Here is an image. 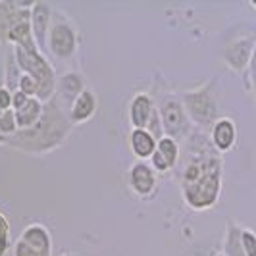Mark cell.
I'll use <instances>...</instances> for the list:
<instances>
[{
  "label": "cell",
  "mask_w": 256,
  "mask_h": 256,
  "mask_svg": "<svg viewBox=\"0 0 256 256\" xmlns=\"http://www.w3.org/2000/svg\"><path fill=\"white\" fill-rule=\"evenodd\" d=\"M74 124L70 116L62 108L58 96L44 102V112L37 124L29 129L18 131L14 137L8 139V146L31 156H42L60 146H64L68 137L72 135Z\"/></svg>",
  "instance_id": "1"
},
{
  "label": "cell",
  "mask_w": 256,
  "mask_h": 256,
  "mask_svg": "<svg viewBox=\"0 0 256 256\" xmlns=\"http://www.w3.org/2000/svg\"><path fill=\"white\" fill-rule=\"evenodd\" d=\"M222 156L214 148L198 154L191 160L181 181V192L185 204L194 212H204L218 204L222 194Z\"/></svg>",
  "instance_id": "2"
},
{
  "label": "cell",
  "mask_w": 256,
  "mask_h": 256,
  "mask_svg": "<svg viewBox=\"0 0 256 256\" xmlns=\"http://www.w3.org/2000/svg\"><path fill=\"white\" fill-rule=\"evenodd\" d=\"M12 48L22 74H27L37 81L38 100L48 102L50 98H54L56 89H58V79H56V72L48 62V58L44 56V52H40L37 44H31L27 48H22V46H12Z\"/></svg>",
  "instance_id": "3"
},
{
  "label": "cell",
  "mask_w": 256,
  "mask_h": 256,
  "mask_svg": "<svg viewBox=\"0 0 256 256\" xmlns=\"http://www.w3.org/2000/svg\"><path fill=\"white\" fill-rule=\"evenodd\" d=\"M181 104L191 124H196L198 128H212L220 114L218 92L214 87V81H206L200 87L183 92Z\"/></svg>",
  "instance_id": "4"
},
{
  "label": "cell",
  "mask_w": 256,
  "mask_h": 256,
  "mask_svg": "<svg viewBox=\"0 0 256 256\" xmlns=\"http://www.w3.org/2000/svg\"><path fill=\"white\" fill-rule=\"evenodd\" d=\"M156 110H158L166 137H172V139L178 141V139H183V137L189 135L191 120L185 112L181 100L174 98V96H166V98H162V102L156 106Z\"/></svg>",
  "instance_id": "5"
},
{
  "label": "cell",
  "mask_w": 256,
  "mask_h": 256,
  "mask_svg": "<svg viewBox=\"0 0 256 256\" xmlns=\"http://www.w3.org/2000/svg\"><path fill=\"white\" fill-rule=\"evenodd\" d=\"M46 46L58 60H72L77 52V29L66 18H56L52 22Z\"/></svg>",
  "instance_id": "6"
},
{
  "label": "cell",
  "mask_w": 256,
  "mask_h": 256,
  "mask_svg": "<svg viewBox=\"0 0 256 256\" xmlns=\"http://www.w3.org/2000/svg\"><path fill=\"white\" fill-rule=\"evenodd\" d=\"M254 48V37H239L228 44V48L224 50V60H226L228 68H231L233 72H244L250 66Z\"/></svg>",
  "instance_id": "7"
},
{
  "label": "cell",
  "mask_w": 256,
  "mask_h": 256,
  "mask_svg": "<svg viewBox=\"0 0 256 256\" xmlns=\"http://www.w3.org/2000/svg\"><path fill=\"white\" fill-rule=\"evenodd\" d=\"M210 142L218 154L230 152L237 144V126L231 118H218L210 129Z\"/></svg>",
  "instance_id": "8"
},
{
  "label": "cell",
  "mask_w": 256,
  "mask_h": 256,
  "mask_svg": "<svg viewBox=\"0 0 256 256\" xmlns=\"http://www.w3.org/2000/svg\"><path fill=\"white\" fill-rule=\"evenodd\" d=\"M52 26V8L48 2H35L31 10V31L40 52L46 46V38Z\"/></svg>",
  "instance_id": "9"
},
{
  "label": "cell",
  "mask_w": 256,
  "mask_h": 256,
  "mask_svg": "<svg viewBox=\"0 0 256 256\" xmlns=\"http://www.w3.org/2000/svg\"><path fill=\"white\" fill-rule=\"evenodd\" d=\"M85 89H87L85 77L81 76L79 72H66L64 76L60 77V81H58L56 96H58V100L62 104V108H64V110L68 108V112H70L72 104L76 102V98Z\"/></svg>",
  "instance_id": "10"
},
{
  "label": "cell",
  "mask_w": 256,
  "mask_h": 256,
  "mask_svg": "<svg viewBox=\"0 0 256 256\" xmlns=\"http://www.w3.org/2000/svg\"><path fill=\"white\" fill-rule=\"evenodd\" d=\"M129 187L139 196H148L156 189V172L146 162H135L129 170Z\"/></svg>",
  "instance_id": "11"
},
{
  "label": "cell",
  "mask_w": 256,
  "mask_h": 256,
  "mask_svg": "<svg viewBox=\"0 0 256 256\" xmlns=\"http://www.w3.org/2000/svg\"><path fill=\"white\" fill-rule=\"evenodd\" d=\"M156 104H154L152 96L146 92H137L131 102H129V122L133 129H146L150 124Z\"/></svg>",
  "instance_id": "12"
},
{
  "label": "cell",
  "mask_w": 256,
  "mask_h": 256,
  "mask_svg": "<svg viewBox=\"0 0 256 256\" xmlns=\"http://www.w3.org/2000/svg\"><path fill=\"white\" fill-rule=\"evenodd\" d=\"M18 239H20L22 243H26L27 246L35 248L40 254L52 256L50 231H48L46 226H42V224H29V226H26Z\"/></svg>",
  "instance_id": "13"
},
{
  "label": "cell",
  "mask_w": 256,
  "mask_h": 256,
  "mask_svg": "<svg viewBox=\"0 0 256 256\" xmlns=\"http://www.w3.org/2000/svg\"><path fill=\"white\" fill-rule=\"evenodd\" d=\"M96 108H98V100H96V94H94V90L92 89H87L83 90L79 96L76 98V102L72 104V108H70V122L74 124V126H81V124H87L89 120L94 118L96 114Z\"/></svg>",
  "instance_id": "14"
},
{
  "label": "cell",
  "mask_w": 256,
  "mask_h": 256,
  "mask_svg": "<svg viewBox=\"0 0 256 256\" xmlns=\"http://www.w3.org/2000/svg\"><path fill=\"white\" fill-rule=\"evenodd\" d=\"M152 170L154 172H168L176 168L180 160V144L172 137H162L156 144V152L152 154Z\"/></svg>",
  "instance_id": "15"
},
{
  "label": "cell",
  "mask_w": 256,
  "mask_h": 256,
  "mask_svg": "<svg viewBox=\"0 0 256 256\" xmlns=\"http://www.w3.org/2000/svg\"><path fill=\"white\" fill-rule=\"evenodd\" d=\"M156 144L158 141L150 135L148 129H131L129 146H131V152L135 154V158H139V162L152 158V154L156 152Z\"/></svg>",
  "instance_id": "16"
},
{
  "label": "cell",
  "mask_w": 256,
  "mask_h": 256,
  "mask_svg": "<svg viewBox=\"0 0 256 256\" xmlns=\"http://www.w3.org/2000/svg\"><path fill=\"white\" fill-rule=\"evenodd\" d=\"M42 112H44V102L38 100L37 96H29L24 106H20L18 110H14L16 124H18V131L33 128L38 120H40Z\"/></svg>",
  "instance_id": "17"
},
{
  "label": "cell",
  "mask_w": 256,
  "mask_h": 256,
  "mask_svg": "<svg viewBox=\"0 0 256 256\" xmlns=\"http://www.w3.org/2000/svg\"><path fill=\"white\" fill-rule=\"evenodd\" d=\"M241 233H243V228L237 222L230 220L226 226V237H224V254L226 256H244Z\"/></svg>",
  "instance_id": "18"
},
{
  "label": "cell",
  "mask_w": 256,
  "mask_h": 256,
  "mask_svg": "<svg viewBox=\"0 0 256 256\" xmlns=\"http://www.w3.org/2000/svg\"><path fill=\"white\" fill-rule=\"evenodd\" d=\"M22 76V70L16 62V56H14V48H8L6 52V68H4V87L8 90H18V81Z\"/></svg>",
  "instance_id": "19"
},
{
  "label": "cell",
  "mask_w": 256,
  "mask_h": 256,
  "mask_svg": "<svg viewBox=\"0 0 256 256\" xmlns=\"http://www.w3.org/2000/svg\"><path fill=\"white\" fill-rule=\"evenodd\" d=\"M12 235H10V222L4 212H0V256H6L12 248Z\"/></svg>",
  "instance_id": "20"
},
{
  "label": "cell",
  "mask_w": 256,
  "mask_h": 256,
  "mask_svg": "<svg viewBox=\"0 0 256 256\" xmlns=\"http://www.w3.org/2000/svg\"><path fill=\"white\" fill-rule=\"evenodd\" d=\"M18 133V124H16V116L14 110H6L0 116V135H4L6 139H10Z\"/></svg>",
  "instance_id": "21"
},
{
  "label": "cell",
  "mask_w": 256,
  "mask_h": 256,
  "mask_svg": "<svg viewBox=\"0 0 256 256\" xmlns=\"http://www.w3.org/2000/svg\"><path fill=\"white\" fill-rule=\"evenodd\" d=\"M241 244H243L244 256H256V231L250 228H243Z\"/></svg>",
  "instance_id": "22"
},
{
  "label": "cell",
  "mask_w": 256,
  "mask_h": 256,
  "mask_svg": "<svg viewBox=\"0 0 256 256\" xmlns=\"http://www.w3.org/2000/svg\"><path fill=\"white\" fill-rule=\"evenodd\" d=\"M18 90H22L27 96H37L38 94V85L37 81L27 74H22L20 76V81H18Z\"/></svg>",
  "instance_id": "23"
},
{
  "label": "cell",
  "mask_w": 256,
  "mask_h": 256,
  "mask_svg": "<svg viewBox=\"0 0 256 256\" xmlns=\"http://www.w3.org/2000/svg\"><path fill=\"white\" fill-rule=\"evenodd\" d=\"M14 256H44V254H40L35 248L27 246V244L22 243L20 239H16V243H14Z\"/></svg>",
  "instance_id": "24"
},
{
  "label": "cell",
  "mask_w": 256,
  "mask_h": 256,
  "mask_svg": "<svg viewBox=\"0 0 256 256\" xmlns=\"http://www.w3.org/2000/svg\"><path fill=\"white\" fill-rule=\"evenodd\" d=\"M12 110V90H8L6 87L0 89V112Z\"/></svg>",
  "instance_id": "25"
},
{
  "label": "cell",
  "mask_w": 256,
  "mask_h": 256,
  "mask_svg": "<svg viewBox=\"0 0 256 256\" xmlns=\"http://www.w3.org/2000/svg\"><path fill=\"white\" fill-rule=\"evenodd\" d=\"M27 94H24L22 90H14L12 92V110H18L20 106H24L27 102Z\"/></svg>",
  "instance_id": "26"
},
{
  "label": "cell",
  "mask_w": 256,
  "mask_h": 256,
  "mask_svg": "<svg viewBox=\"0 0 256 256\" xmlns=\"http://www.w3.org/2000/svg\"><path fill=\"white\" fill-rule=\"evenodd\" d=\"M250 74H252V81H254V87H256V48H254V54H252V60H250Z\"/></svg>",
  "instance_id": "27"
},
{
  "label": "cell",
  "mask_w": 256,
  "mask_h": 256,
  "mask_svg": "<svg viewBox=\"0 0 256 256\" xmlns=\"http://www.w3.org/2000/svg\"><path fill=\"white\" fill-rule=\"evenodd\" d=\"M2 144H8V139H6L4 135H0V146H2Z\"/></svg>",
  "instance_id": "28"
},
{
  "label": "cell",
  "mask_w": 256,
  "mask_h": 256,
  "mask_svg": "<svg viewBox=\"0 0 256 256\" xmlns=\"http://www.w3.org/2000/svg\"><path fill=\"white\" fill-rule=\"evenodd\" d=\"M4 87V77H0V89ZM0 116H2V112H0Z\"/></svg>",
  "instance_id": "29"
},
{
  "label": "cell",
  "mask_w": 256,
  "mask_h": 256,
  "mask_svg": "<svg viewBox=\"0 0 256 256\" xmlns=\"http://www.w3.org/2000/svg\"><path fill=\"white\" fill-rule=\"evenodd\" d=\"M250 6H252V8H256V2H250Z\"/></svg>",
  "instance_id": "30"
},
{
  "label": "cell",
  "mask_w": 256,
  "mask_h": 256,
  "mask_svg": "<svg viewBox=\"0 0 256 256\" xmlns=\"http://www.w3.org/2000/svg\"><path fill=\"white\" fill-rule=\"evenodd\" d=\"M214 256H226V254H224V252H220V254H214Z\"/></svg>",
  "instance_id": "31"
}]
</instances>
